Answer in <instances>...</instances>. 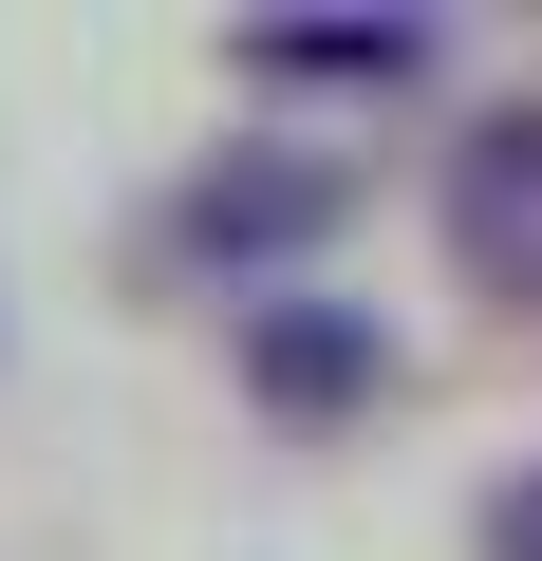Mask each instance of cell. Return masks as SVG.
<instances>
[{"label": "cell", "mask_w": 542, "mask_h": 561, "mask_svg": "<svg viewBox=\"0 0 542 561\" xmlns=\"http://www.w3.org/2000/svg\"><path fill=\"white\" fill-rule=\"evenodd\" d=\"M374 375H393V337H374V300H319V280H281V300L243 319V393L262 412H374Z\"/></svg>", "instance_id": "1"}, {"label": "cell", "mask_w": 542, "mask_h": 561, "mask_svg": "<svg viewBox=\"0 0 542 561\" xmlns=\"http://www.w3.org/2000/svg\"><path fill=\"white\" fill-rule=\"evenodd\" d=\"M449 262L486 300H542V113H505V131L449 150Z\"/></svg>", "instance_id": "2"}, {"label": "cell", "mask_w": 542, "mask_h": 561, "mask_svg": "<svg viewBox=\"0 0 542 561\" xmlns=\"http://www.w3.org/2000/svg\"><path fill=\"white\" fill-rule=\"evenodd\" d=\"M486 561H542V468H523V486H486Z\"/></svg>", "instance_id": "5"}, {"label": "cell", "mask_w": 542, "mask_h": 561, "mask_svg": "<svg viewBox=\"0 0 542 561\" xmlns=\"http://www.w3.org/2000/svg\"><path fill=\"white\" fill-rule=\"evenodd\" d=\"M337 225V169H206L187 187V243L206 262H281V243H319Z\"/></svg>", "instance_id": "3"}, {"label": "cell", "mask_w": 542, "mask_h": 561, "mask_svg": "<svg viewBox=\"0 0 542 561\" xmlns=\"http://www.w3.org/2000/svg\"><path fill=\"white\" fill-rule=\"evenodd\" d=\"M243 76H337V94H393V76H430V20H262V38H243Z\"/></svg>", "instance_id": "4"}]
</instances>
